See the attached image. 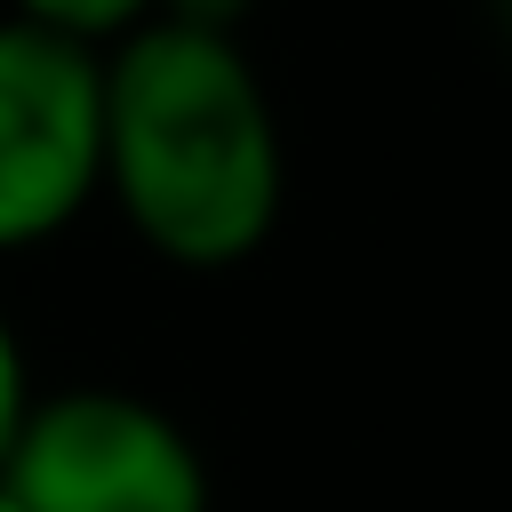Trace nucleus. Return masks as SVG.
Wrapping results in <instances>:
<instances>
[{
	"instance_id": "f257e3e1",
	"label": "nucleus",
	"mask_w": 512,
	"mask_h": 512,
	"mask_svg": "<svg viewBox=\"0 0 512 512\" xmlns=\"http://www.w3.org/2000/svg\"><path fill=\"white\" fill-rule=\"evenodd\" d=\"M104 200L176 272H232L272 240L288 144L240 32L152 16L104 48Z\"/></svg>"
},
{
	"instance_id": "f03ea898",
	"label": "nucleus",
	"mask_w": 512,
	"mask_h": 512,
	"mask_svg": "<svg viewBox=\"0 0 512 512\" xmlns=\"http://www.w3.org/2000/svg\"><path fill=\"white\" fill-rule=\"evenodd\" d=\"M0 496L16 512H208L216 480L200 440L128 384H64L32 392Z\"/></svg>"
},
{
	"instance_id": "7ed1b4c3",
	"label": "nucleus",
	"mask_w": 512,
	"mask_h": 512,
	"mask_svg": "<svg viewBox=\"0 0 512 512\" xmlns=\"http://www.w3.org/2000/svg\"><path fill=\"white\" fill-rule=\"evenodd\" d=\"M104 192V48L0 16V248H40Z\"/></svg>"
},
{
	"instance_id": "20e7f679",
	"label": "nucleus",
	"mask_w": 512,
	"mask_h": 512,
	"mask_svg": "<svg viewBox=\"0 0 512 512\" xmlns=\"http://www.w3.org/2000/svg\"><path fill=\"white\" fill-rule=\"evenodd\" d=\"M8 16L40 24V32H64V40H80V48H112V40H128L136 24H152L160 0H8Z\"/></svg>"
},
{
	"instance_id": "39448f33",
	"label": "nucleus",
	"mask_w": 512,
	"mask_h": 512,
	"mask_svg": "<svg viewBox=\"0 0 512 512\" xmlns=\"http://www.w3.org/2000/svg\"><path fill=\"white\" fill-rule=\"evenodd\" d=\"M24 408H32V368H24V344H16V328L0 312V456H8L16 424H24Z\"/></svg>"
},
{
	"instance_id": "423d86ee",
	"label": "nucleus",
	"mask_w": 512,
	"mask_h": 512,
	"mask_svg": "<svg viewBox=\"0 0 512 512\" xmlns=\"http://www.w3.org/2000/svg\"><path fill=\"white\" fill-rule=\"evenodd\" d=\"M248 8H256V0H160L168 24H200V32H240Z\"/></svg>"
},
{
	"instance_id": "0eeeda50",
	"label": "nucleus",
	"mask_w": 512,
	"mask_h": 512,
	"mask_svg": "<svg viewBox=\"0 0 512 512\" xmlns=\"http://www.w3.org/2000/svg\"><path fill=\"white\" fill-rule=\"evenodd\" d=\"M0 512H16V504H8V496H0Z\"/></svg>"
},
{
	"instance_id": "6e6552de",
	"label": "nucleus",
	"mask_w": 512,
	"mask_h": 512,
	"mask_svg": "<svg viewBox=\"0 0 512 512\" xmlns=\"http://www.w3.org/2000/svg\"><path fill=\"white\" fill-rule=\"evenodd\" d=\"M504 8H512V0H504Z\"/></svg>"
}]
</instances>
